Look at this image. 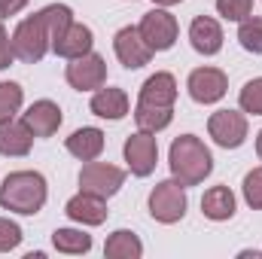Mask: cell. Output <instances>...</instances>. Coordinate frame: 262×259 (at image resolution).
<instances>
[{
  "mask_svg": "<svg viewBox=\"0 0 262 259\" xmlns=\"http://www.w3.org/2000/svg\"><path fill=\"white\" fill-rule=\"evenodd\" d=\"M156 6H174V3H183V0H152Z\"/></svg>",
  "mask_w": 262,
  "mask_h": 259,
  "instance_id": "obj_33",
  "label": "cell"
},
{
  "mask_svg": "<svg viewBox=\"0 0 262 259\" xmlns=\"http://www.w3.org/2000/svg\"><path fill=\"white\" fill-rule=\"evenodd\" d=\"M177 101V79L171 73H152L143 85H140V104H152V107H174Z\"/></svg>",
  "mask_w": 262,
  "mask_h": 259,
  "instance_id": "obj_17",
  "label": "cell"
},
{
  "mask_svg": "<svg viewBox=\"0 0 262 259\" xmlns=\"http://www.w3.org/2000/svg\"><path fill=\"white\" fill-rule=\"evenodd\" d=\"M25 92L18 82H0V119H9L21 110Z\"/></svg>",
  "mask_w": 262,
  "mask_h": 259,
  "instance_id": "obj_26",
  "label": "cell"
},
{
  "mask_svg": "<svg viewBox=\"0 0 262 259\" xmlns=\"http://www.w3.org/2000/svg\"><path fill=\"white\" fill-rule=\"evenodd\" d=\"M18 244H21V226L6 220V217H0V253L15 250Z\"/></svg>",
  "mask_w": 262,
  "mask_h": 259,
  "instance_id": "obj_30",
  "label": "cell"
},
{
  "mask_svg": "<svg viewBox=\"0 0 262 259\" xmlns=\"http://www.w3.org/2000/svg\"><path fill=\"white\" fill-rule=\"evenodd\" d=\"M189 43L198 55H216L223 49V28L210 15H198L189 25Z\"/></svg>",
  "mask_w": 262,
  "mask_h": 259,
  "instance_id": "obj_13",
  "label": "cell"
},
{
  "mask_svg": "<svg viewBox=\"0 0 262 259\" xmlns=\"http://www.w3.org/2000/svg\"><path fill=\"white\" fill-rule=\"evenodd\" d=\"M46 198H49V189H46V177L40 171H12L0 183V207L21 213V217L40 213Z\"/></svg>",
  "mask_w": 262,
  "mask_h": 259,
  "instance_id": "obj_1",
  "label": "cell"
},
{
  "mask_svg": "<svg viewBox=\"0 0 262 259\" xmlns=\"http://www.w3.org/2000/svg\"><path fill=\"white\" fill-rule=\"evenodd\" d=\"M186 89L195 104H216L229 92V76L220 67H195L186 79Z\"/></svg>",
  "mask_w": 262,
  "mask_h": 259,
  "instance_id": "obj_9",
  "label": "cell"
},
{
  "mask_svg": "<svg viewBox=\"0 0 262 259\" xmlns=\"http://www.w3.org/2000/svg\"><path fill=\"white\" fill-rule=\"evenodd\" d=\"M25 125L31 128L34 137H52L55 131L61 128L64 116H61V107L55 101H34L25 113H21Z\"/></svg>",
  "mask_w": 262,
  "mask_h": 259,
  "instance_id": "obj_12",
  "label": "cell"
},
{
  "mask_svg": "<svg viewBox=\"0 0 262 259\" xmlns=\"http://www.w3.org/2000/svg\"><path fill=\"white\" fill-rule=\"evenodd\" d=\"M104 256L110 259H140L143 256V244H140V238L128 232V229H116L110 238H107V244H104Z\"/></svg>",
  "mask_w": 262,
  "mask_h": 259,
  "instance_id": "obj_21",
  "label": "cell"
},
{
  "mask_svg": "<svg viewBox=\"0 0 262 259\" xmlns=\"http://www.w3.org/2000/svg\"><path fill=\"white\" fill-rule=\"evenodd\" d=\"M186 204H189V198H186V186L180 180H162L149 192V217L156 223L174 226L186 217Z\"/></svg>",
  "mask_w": 262,
  "mask_h": 259,
  "instance_id": "obj_4",
  "label": "cell"
},
{
  "mask_svg": "<svg viewBox=\"0 0 262 259\" xmlns=\"http://www.w3.org/2000/svg\"><path fill=\"white\" fill-rule=\"evenodd\" d=\"M49 49H52V43H49V31H46L40 12H34V15L21 18L15 25V31H12V52H15L18 61L37 64Z\"/></svg>",
  "mask_w": 262,
  "mask_h": 259,
  "instance_id": "obj_3",
  "label": "cell"
},
{
  "mask_svg": "<svg viewBox=\"0 0 262 259\" xmlns=\"http://www.w3.org/2000/svg\"><path fill=\"white\" fill-rule=\"evenodd\" d=\"M25 6H28V0H0V21L15 15V12H21Z\"/></svg>",
  "mask_w": 262,
  "mask_h": 259,
  "instance_id": "obj_32",
  "label": "cell"
},
{
  "mask_svg": "<svg viewBox=\"0 0 262 259\" xmlns=\"http://www.w3.org/2000/svg\"><path fill=\"white\" fill-rule=\"evenodd\" d=\"M171 119H174V107H152V104H140V101L134 107V122L140 131L156 134V131L168 128Z\"/></svg>",
  "mask_w": 262,
  "mask_h": 259,
  "instance_id": "obj_22",
  "label": "cell"
},
{
  "mask_svg": "<svg viewBox=\"0 0 262 259\" xmlns=\"http://www.w3.org/2000/svg\"><path fill=\"white\" fill-rule=\"evenodd\" d=\"M238 43L253 52V55H262V15H247L244 21H238Z\"/></svg>",
  "mask_w": 262,
  "mask_h": 259,
  "instance_id": "obj_25",
  "label": "cell"
},
{
  "mask_svg": "<svg viewBox=\"0 0 262 259\" xmlns=\"http://www.w3.org/2000/svg\"><path fill=\"white\" fill-rule=\"evenodd\" d=\"M104 131L101 128H76L70 137H67V153L70 156H76L79 162H92V159H98L101 153H104Z\"/></svg>",
  "mask_w": 262,
  "mask_h": 259,
  "instance_id": "obj_19",
  "label": "cell"
},
{
  "mask_svg": "<svg viewBox=\"0 0 262 259\" xmlns=\"http://www.w3.org/2000/svg\"><path fill=\"white\" fill-rule=\"evenodd\" d=\"M34 143V134L25 125V119H0V153L3 156H28Z\"/></svg>",
  "mask_w": 262,
  "mask_h": 259,
  "instance_id": "obj_16",
  "label": "cell"
},
{
  "mask_svg": "<svg viewBox=\"0 0 262 259\" xmlns=\"http://www.w3.org/2000/svg\"><path fill=\"white\" fill-rule=\"evenodd\" d=\"M125 153V162H128V171L134 177H149L156 171V162H159V143L149 131H137L131 134L122 146Z\"/></svg>",
  "mask_w": 262,
  "mask_h": 259,
  "instance_id": "obj_10",
  "label": "cell"
},
{
  "mask_svg": "<svg viewBox=\"0 0 262 259\" xmlns=\"http://www.w3.org/2000/svg\"><path fill=\"white\" fill-rule=\"evenodd\" d=\"M40 18H43V25L49 31V43H55L67 28L73 25V12H70V6H64V3H49L46 9H40Z\"/></svg>",
  "mask_w": 262,
  "mask_h": 259,
  "instance_id": "obj_24",
  "label": "cell"
},
{
  "mask_svg": "<svg viewBox=\"0 0 262 259\" xmlns=\"http://www.w3.org/2000/svg\"><path fill=\"white\" fill-rule=\"evenodd\" d=\"M238 104L244 113H253V116H262V76L244 82L241 95H238Z\"/></svg>",
  "mask_w": 262,
  "mask_h": 259,
  "instance_id": "obj_27",
  "label": "cell"
},
{
  "mask_svg": "<svg viewBox=\"0 0 262 259\" xmlns=\"http://www.w3.org/2000/svg\"><path fill=\"white\" fill-rule=\"evenodd\" d=\"M64 213L73 223H79V226H101V223L107 220V204H104V198H98V195L79 192L64 204Z\"/></svg>",
  "mask_w": 262,
  "mask_h": 259,
  "instance_id": "obj_14",
  "label": "cell"
},
{
  "mask_svg": "<svg viewBox=\"0 0 262 259\" xmlns=\"http://www.w3.org/2000/svg\"><path fill=\"white\" fill-rule=\"evenodd\" d=\"M92 113L95 116H101V119H110V122H119L125 113H128V95L122 92V89H95V95H92Z\"/></svg>",
  "mask_w": 262,
  "mask_h": 259,
  "instance_id": "obj_18",
  "label": "cell"
},
{
  "mask_svg": "<svg viewBox=\"0 0 262 259\" xmlns=\"http://www.w3.org/2000/svg\"><path fill=\"white\" fill-rule=\"evenodd\" d=\"M12 61H15V52H12V37L6 34V28H3V21H0V70H6Z\"/></svg>",
  "mask_w": 262,
  "mask_h": 259,
  "instance_id": "obj_31",
  "label": "cell"
},
{
  "mask_svg": "<svg viewBox=\"0 0 262 259\" xmlns=\"http://www.w3.org/2000/svg\"><path fill=\"white\" fill-rule=\"evenodd\" d=\"M201 213L207 220H213V223L232 220L235 217V192L229 186H210L201 195Z\"/></svg>",
  "mask_w": 262,
  "mask_h": 259,
  "instance_id": "obj_20",
  "label": "cell"
},
{
  "mask_svg": "<svg viewBox=\"0 0 262 259\" xmlns=\"http://www.w3.org/2000/svg\"><path fill=\"white\" fill-rule=\"evenodd\" d=\"M52 244H55L58 253L79 256V253H89L92 250V235H85L79 229H55L52 232Z\"/></svg>",
  "mask_w": 262,
  "mask_h": 259,
  "instance_id": "obj_23",
  "label": "cell"
},
{
  "mask_svg": "<svg viewBox=\"0 0 262 259\" xmlns=\"http://www.w3.org/2000/svg\"><path fill=\"white\" fill-rule=\"evenodd\" d=\"M92 43H95L92 28H89V25H82V21H73L64 34L52 43V52H55V55H61V58H67V61H73V58H79V55L92 52Z\"/></svg>",
  "mask_w": 262,
  "mask_h": 259,
  "instance_id": "obj_15",
  "label": "cell"
},
{
  "mask_svg": "<svg viewBox=\"0 0 262 259\" xmlns=\"http://www.w3.org/2000/svg\"><path fill=\"white\" fill-rule=\"evenodd\" d=\"M125 183V171L110 165V162H85L82 171H79V192L98 195V198H110V195L119 192V186Z\"/></svg>",
  "mask_w": 262,
  "mask_h": 259,
  "instance_id": "obj_5",
  "label": "cell"
},
{
  "mask_svg": "<svg viewBox=\"0 0 262 259\" xmlns=\"http://www.w3.org/2000/svg\"><path fill=\"white\" fill-rule=\"evenodd\" d=\"M244 201L253 210H262V168H253L244 177Z\"/></svg>",
  "mask_w": 262,
  "mask_h": 259,
  "instance_id": "obj_29",
  "label": "cell"
},
{
  "mask_svg": "<svg viewBox=\"0 0 262 259\" xmlns=\"http://www.w3.org/2000/svg\"><path fill=\"white\" fill-rule=\"evenodd\" d=\"M256 156H259V159H262V131H259V134H256Z\"/></svg>",
  "mask_w": 262,
  "mask_h": 259,
  "instance_id": "obj_34",
  "label": "cell"
},
{
  "mask_svg": "<svg viewBox=\"0 0 262 259\" xmlns=\"http://www.w3.org/2000/svg\"><path fill=\"white\" fill-rule=\"evenodd\" d=\"M168 165H171L174 180H180L183 186H198L213 171V156H210V149L204 146L201 137H195V134H180L171 143Z\"/></svg>",
  "mask_w": 262,
  "mask_h": 259,
  "instance_id": "obj_2",
  "label": "cell"
},
{
  "mask_svg": "<svg viewBox=\"0 0 262 259\" xmlns=\"http://www.w3.org/2000/svg\"><path fill=\"white\" fill-rule=\"evenodd\" d=\"M113 52L122 61V67H128V70H137V67L149 64V58H152V49L146 46V40L140 37L137 28H122L113 37Z\"/></svg>",
  "mask_w": 262,
  "mask_h": 259,
  "instance_id": "obj_11",
  "label": "cell"
},
{
  "mask_svg": "<svg viewBox=\"0 0 262 259\" xmlns=\"http://www.w3.org/2000/svg\"><path fill=\"white\" fill-rule=\"evenodd\" d=\"M207 134L223 149H238L247 140V116L238 110H216L207 119Z\"/></svg>",
  "mask_w": 262,
  "mask_h": 259,
  "instance_id": "obj_7",
  "label": "cell"
},
{
  "mask_svg": "<svg viewBox=\"0 0 262 259\" xmlns=\"http://www.w3.org/2000/svg\"><path fill=\"white\" fill-rule=\"evenodd\" d=\"M64 79L76 92H95L107 82V64L98 52H85V55H79L67 64Z\"/></svg>",
  "mask_w": 262,
  "mask_h": 259,
  "instance_id": "obj_8",
  "label": "cell"
},
{
  "mask_svg": "<svg viewBox=\"0 0 262 259\" xmlns=\"http://www.w3.org/2000/svg\"><path fill=\"white\" fill-rule=\"evenodd\" d=\"M216 12L226 21H244L253 12V0H216Z\"/></svg>",
  "mask_w": 262,
  "mask_h": 259,
  "instance_id": "obj_28",
  "label": "cell"
},
{
  "mask_svg": "<svg viewBox=\"0 0 262 259\" xmlns=\"http://www.w3.org/2000/svg\"><path fill=\"white\" fill-rule=\"evenodd\" d=\"M137 31H140V37L146 40V46H149L152 52H168V49L177 43V34H180L177 18H174L168 9H152V12H146V15L140 18Z\"/></svg>",
  "mask_w": 262,
  "mask_h": 259,
  "instance_id": "obj_6",
  "label": "cell"
}]
</instances>
